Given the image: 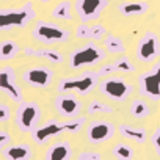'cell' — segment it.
Listing matches in <instances>:
<instances>
[{"label": "cell", "mask_w": 160, "mask_h": 160, "mask_svg": "<svg viewBox=\"0 0 160 160\" xmlns=\"http://www.w3.org/2000/svg\"><path fill=\"white\" fill-rule=\"evenodd\" d=\"M87 118L83 116H78V118H74V119H69V121H57V119H50L47 122H44L42 126H38L33 132H32V137H33V141L38 143V144H44L47 143L50 138L63 133V132H71V133H77L82 130L83 124H85Z\"/></svg>", "instance_id": "6da1fadb"}, {"label": "cell", "mask_w": 160, "mask_h": 160, "mask_svg": "<svg viewBox=\"0 0 160 160\" xmlns=\"http://www.w3.org/2000/svg\"><path fill=\"white\" fill-rule=\"evenodd\" d=\"M35 18H36V11L32 2H27L19 8H3L0 10V32L24 28Z\"/></svg>", "instance_id": "7a4b0ae2"}, {"label": "cell", "mask_w": 160, "mask_h": 160, "mask_svg": "<svg viewBox=\"0 0 160 160\" xmlns=\"http://www.w3.org/2000/svg\"><path fill=\"white\" fill-rule=\"evenodd\" d=\"M99 72L98 71H85L75 77H64L58 82V93H77L87 96L94 91L99 85Z\"/></svg>", "instance_id": "3957f363"}, {"label": "cell", "mask_w": 160, "mask_h": 160, "mask_svg": "<svg viewBox=\"0 0 160 160\" xmlns=\"http://www.w3.org/2000/svg\"><path fill=\"white\" fill-rule=\"evenodd\" d=\"M105 60V52L94 42H88L82 47L75 49L69 57L71 69H82L90 66H98Z\"/></svg>", "instance_id": "277c9868"}, {"label": "cell", "mask_w": 160, "mask_h": 160, "mask_svg": "<svg viewBox=\"0 0 160 160\" xmlns=\"http://www.w3.org/2000/svg\"><path fill=\"white\" fill-rule=\"evenodd\" d=\"M32 36L38 42H42L46 46H52V44L66 42L69 39V32L55 22L38 21L35 28L32 30Z\"/></svg>", "instance_id": "5b68a950"}, {"label": "cell", "mask_w": 160, "mask_h": 160, "mask_svg": "<svg viewBox=\"0 0 160 160\" xmlns=\"http://www.w3.org/2000/svg\"><path fill=\"white\" fill-rule=\"evenodd\" d=\"M41 119V108L36 102H21L16 110V124L21 132H33Z\"/></svg>", "instance_id": "8992f818"}, {"label": "cell", "mask_w": 160, "mask_h": 160, "mask_svg": "<svg viewBox=\"0 0 160 160\" xmlns=\"http://www.w3.org/2000/svg\"><path fill=\"white\" fill-rule=\"evenodd\" d=\"M99 93L113 101L124 102L133 93V85L119 77H108L99 83Z\"/></svg>", "instance_id": "52a82bcc"}, {"label": "cell", "mask_w": 160, "mask_h": 160, "mask_svg": "<svg viewBox=\"0 0 160 160\" xmlns=\"http://www.w3.org/2000/svg\"><path fill=\"white\" fill-rule=\"evenodd\" d=\"M140 93L152 101L160 99V61L138 77Z\"/></svg>", "instance_id": "ba28073f"}, {"label": "cell", "mask_w": 160, "mask_h": 160, "mask_svg": "<svg viewBox=\"0 0 160 160\" xmlns=\"http://www.w3.org/2000/svg\"><path fill=\"white\" fill-rule=\"evenodd\" d=\"M137 58L143 63H151L160 55V39L154 32H146L137 44Z\"/></svg>", "instance_id": "9c48e42d"}, {"label": "cell", "mask_w": 160, "mask_h": 160, "mask_svg": "<svg viewBox=\"0 0 160 160\" xmlns=\"http://www.w3.org/2000/svg\"><path fill=\"white\" fill-rule=\"evenodd\" d=\"M0 91L5 93L8 98H11L14 102L21 104L24 102L22 90L18 85L16 80V72L11 66H3L0 68Z\"/></svg>", "instance_id": "30bf717a"}, {"label": "cell", "mask_w": 160, "mask_h": 160, "mask_svg": "<svg viewBox=\"0 0 160 160\" xmlns=\"http://www.w3.org/2000/svg\"><path fill=\"white\" fill-rule=\"evenodd\" d=\"M107 5L108 0H75V10L83 24L90 21H98Z\"/></svg>", "instance_id": "8fae6325"}, {"label": "cell", "mask_w": 160, "mask_h": 160, "mask_svg": "<svg viewBox=\"0 0 160 160\" xmlns=\"http://www.w3.org/2000/svg\"><path fill=\"white\" fill-rule=\"evenodd\" d=\"M55 108L60 116L74 119V118H78V113L82 112V102L72 93H60L55 98Z\"/></svg>", "instance_id": "7c38bea8"}, {"label": "cell", "mask_w": 160, "mask_h": 160, "mask_svg": "<svg viewBox=\"0 0 160 160\" xmlns=\"http://www.w3.org/2000/svg\"><path fill=\"white\" fill-rule=\"evenodd\" d=\"M53 78V71L46 68V66H36V68H30L27 71H24L22 74V80L35 88H47Z\"/></svg>", "instance_id": "4fadbf2b"}, {"label": "cell", "mask_w": 160, "mask_h": 160, "mask_svg": "<svg viewBox=\"0 0 160 160\" xmlns=\"http://www.w3.org/2000/svg\"><path fill=\"white\" fill-rule=\"evenodd\" d=\"M115 133V126L110 121H93L87 127V138L93 144L108 141Z\"/></svg>", "instance_id": "5bb4252c"}, {"label": "cell", "mask_w": 160, "mask_h": 160, "mask_svg": "<svg viewBox=\"0 0 160 160\" xmlns=\"http://www.w3.org/2000/svg\"><path fill=\"white\" fill-rule=\"evenodd\" d=\"M98 72H99V75H110L113 72H135V64L130 61V58L121 57L119 60H116L113 63L102 64L98 69Z\"/></svg>", "instance_id": "9a60e30c"}, {"label": "cell", "mask_w": 160, "mask_h": 160, "mask_svg": "<svg viewBox=\"0 0 160 160\" xmlns=\"http://www.w3.org/2000/svg\"><path fill=\"white\" fill-rule=\"evenodd\" d=\"M32 155H33L32 148L27 143L10 144L3 149V157L7 160H30Z\"/></svg>", "instance_id": "2e32d148"}, {"label": "cell", "mask_w": 160, "mask_h": 160, "mask_svg": "<svg viewBox=\"0 0 160 160\" xmlns=\"http://www.w3.org/2000/svg\"><path fill=\"white\" fill-rule=\"evenodd\" d=\"M72 148L69 141H58L52 144L46 152V160H71Z\"/></svg>", "instance_id": "e0dca14e"}, {"label": "cell", "mask_w": 160, "mask_h": 160, "mask_svg": "<svg viewBox=\"0 0 160 160\" xmlns=\"http://www.w3.org/2000/svg\"><path fill=\"white\" fill-rule=\"evenodd\" d=\"M24 53L27 57L42 58V60H47V61H52V63H61L63 61L61 52L55 50V49H32V47H27V49H24Z\"/></svg>", "instance_id": "ac0fdd59"}, {"label": "cell", "mask_w": 160, "mask_h": 160, "mask_svg": "<svg viewBox=\"0 0 160 160\" xmlns=\"http://www.w3.org/2000/svg\"><path fill=\"white\" fill-rule=\"evenodd\" d=\"M77 38H83V39H93V41H98V39H102L107 36V28L104 25H85L82 24L78 28H77Z\"/></svg>", "instance_id": "d6986e66"}, {"label": "cell", "mask_w": 160, "mask_h": 160, "mask_svg": "<svg viewBox=\"0 0 160 160\" xmlns=\"http://www.w3.org/2000/svg\"><path fill=\"white\" fill-rule=\"evenodd\" d=\"M148 10H149V3H146V2H126L118 7V11L124 18L143 16L144 13H148Z\"/></svg>", "instance_id": "ffe728a7"}, {"label": "cell", "mask_w": 160, "mask_h": 160, "mask_svg": "<svg viewBox=\"0 0 160 160\" xmlns=\"http://www.w3.org/2000/svg\"><path fill=\"white\" fill-rule=\"evenodd\" d=\"M119 133H121V137H124L127 140H132L135 143H140V144H143L148 138L146 130L143 127L132 126V124H121L119 126Z\"/></svg>", "instance_id": "44dd1931"}, {"label": "cell", "mask_w": 160, "mask_h": 160, "mask_svg": "<svg viewBox=\"0 0 160 160\" xmlns=\"http://www.w3.org/2000/svg\"><path fill=\"white\" fill-rule=\"evenodd\" d=\"M21 53V47L16 41L7 39L0 42V61H10Z\"/></svg>", "instance_id": "7402d4cb"}, {"label": "cell", "mask_w": 160, "mask_h": 160, "mask_svg": "<svg viewBox=\"0 0 160 160\" xmlns=\"http://www.w3.org/2000/svg\"><path fill=\"white\" fill-rule=\"evenodd\" d=\"M104 47L110 53H119V55H122L126 52V47H124L122 39L119 36H115V35H107L104 38Z\"/></svg>", "instance_id": "603a6c76"}, {"label": "cell", "mask_w": 160, "mask_h": 160, "mask_svg": "<svg viewBox=\"0 0 160 160\" xmlns=\"http://www.w3.org/2000/svg\"><path fill=\"white\" fill-rule=\"evenodd\" d=\"M130 115L137 119H144L151 115V107L143 99H135L130 105Z\"/></svg>", "instance_id": "cb8c5ba5"}, {"label": "cell", "mask_w": 160, "mask_h": 160, "mask_svg": "<svg viewBox=\"0 0 160 160\" xmlns=\"http://www.w3.org/2000/svg\"><path fill=\"white\" fill-rule=\"evenodd\" d=\"M52 16L58 21H71L72 19V5L71 2L64 0V2H60L53 11H52Z\"/></svg>", "instance_id": "d4e9b609"}, {"label": "cell", "mask_w": 160, "mask_h": 160, "mask_svg": "<svg viewBox=\"0 0 160 160\" xmlns=\"http://www.w3.org/2000/svg\"><path fill=\"white\" fill-rule=\"evenodd\" d=\"M112 154L118 158V160H132L133 158V149L132 146L126 144V143H118L113 146Z\"/></svg>", "instance_id": "484cf974"}, {"label": "cell", "mask_w": 160, "mask_h": 160, "mask_svg": "<svg viewBox=\"0 0 160 160\" xmlns=\"http://www.w3.org/2000/svg\"><path fill=\"white\" fill-rule=\"evenodd\" d=\"M112 107L101 102V101H93L88 107V113L90 115H96V113H112Z\"/></svg>", "instance_id": "4316f807"}, {"label": "cell", "mask_w": 160, "mask_h": 160, "mask_svg": "<svg viewBox=\"0 0 160 160\" xmlns=\"http://www.w3.org/2000/svg\"><path fill=\"white\" fill-rule=\"evenodd\" d=\"M11 118V108L0 101V122H7Z\"/></svg>", "instance_id": "83f0119b"}, {"label": "cell", "mask_w": 160, "mask_h": 160, "mask_svg": "<svg viewBox=\"0 0 160 160\" xmlns=\"http://www.w3.org/2000/svg\"><path fill=\"white\" fill-rule=\"evenodd\" d=\"M77 160H101V154L99 152H93V151H83L78 155Z\"/></svg>", "instance_id": "f1b7e54d"}, {"label": "cell", "mask_w": 160, "mask_h": 160, "mask_svg": "<svg viewBox=\"0 0 160 160\" xmlns=\"http://www.w3.org/2000/svg\"><path fill=\"white\" fill-rule=\"evenodd\" d=\"M151 141H152V146H154L155 152H157V154L160 155V127H157V129L154 130Z\"/></svg>", "instance_id": "f546056e"}, {"label": "cell", "mask_w": 160, "mask_h": 160, "mask_svg": "<svg viewBox=\"0 0 160 160\" xmlns=\"http://www.w3.org/2000/svg\"><path fill=\"white\" fill-rule=\"evenodd\" d=\"M11 141V135L5 130H0V152H2Z\"/></svg>", "instance_id": "4dcf8cb0"}, {"label": "cell", "mask_w": 160, "mask_h": 160, "mask_svg": "<svg viewBox=\"0 0 160 160\" xmlns=\"http://www.w3.org/2000/svg\"><path fill=\"white\" fill-rule=\"evenodd\" d=\"M41 2H44V3H46V2H49V0H41Z\"/></svg>", "instance_id": "1f68e13d"}]
</instances>
